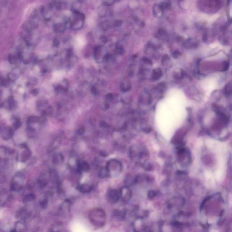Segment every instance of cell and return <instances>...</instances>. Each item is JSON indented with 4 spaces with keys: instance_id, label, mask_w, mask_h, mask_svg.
<instances>
[{
    "instance_id": "obj_1",
    "label": "cell",
    "mask_w": 232,
    "mask_h": 232,
    "mask_svg": "<svg viewBox=\"0 0 232 232\" xmlns=\"http://www.w3.org/2000/svg\"><path fill=\"white\" fill-rule=\"evenodd\" d=\"M89 219L94 226L97 228H101L105 225L106 214L102 209L95 208L89 214Z\"/></svg>"
},
{
    "instance_id": "obj_2",
    "label": "cell",
    "mask_w": 232,
    "mask_h": 232,
    "mask_svg": "<svg viewBox=\"0 0 232 232\" xmlns=\"http://www.w3.org/2000/svg\"><path fill=\"white\" fill-rule=\"evenodd\" d=\"M85 16L81 12H73L69 21V27L72 30H77L82 29L85 23Z\"/></svg>"
},
{
    "instance_id": "obj_3",
    "label": "cell",
    "mask_w": 232,
    "mask_h": 232,
    "mask_svg": "<svg viewBox=\"0 0 232 232\" xmlns=\"http://www.w3.org/2000/svg\"><path fill=\"white\" fill-rule=\"evenodd\" d=\"M107 170L109 176L115 177L120 174L122 170L121 163L116 160H111L107 164Z\"/></svg>"
},
{
    "instance_id": "obj_4",
    "label": "cell",
    "mask_w": 232,
    "mask_h": 232,
    "mask_svg": "<svg viewBox=\"0 0 232 232\" xmlns=\"http://www.w3.org/2000/svg\"><path fill=\"white\" fill-rule=\"evenodd\" d=\"M24 184V176L22 175H17L15 176L11 183V190L12 191H19L22 189Z\"/></svg>"
},
{
    "instance_id": "obj_5",
    "label": "cell",
    "mask_w": 232,
    "mask_h": 232,
    "mask_svg": "<svg viewBox=\"0 0 232 232\" xmlns=\"http://www.w3.org/2000/svg\"><path fill=\"white\" fill-rule=\"evenodd\" d=\"M120 198V191L117 190H111L107 194V199L111 203H115L118 201Z\"/></svg>"
},
{
    "instance_id": "obj_6",
    "label": "cell",
    "mask_w": 232,
    "mask_h": 232,
    "mask_svg": "<svg viewBox=\"0 0 232 232\" xmlns=\"http://www.w3.org/2000/svg\"><path fill=\"white\" fill-rule=\"evenodd\" d=\"M13 130L9 127H5L1 130V138L5 141H8L12 138Z\"/></svg>"
},
{
    "instance_id": "obj_7",
    "label": "cell",
    "mask_w": 232,
    "mask_h": 232,
    "mask_svg": "<svg viewBox=\"0 0 232 232\" xmlns=\"http://www.w3.org/2000/svg\"><path fill=\"white\" fill-rule=\"evenodd\" d=\"M23 147H24V150L19 156V159L22 162H24L30 158L31 156V152L26 145Z\"/></svg>"
},
{
    "instance_id": "obj_8",
    "label": "cell",
    "mask_w": 232,
    "mask_h": 232,
    "mask_svg": "<svg viewBox=\"0 0 232 232\" xmlns=\"http://www.w3.org/2000/svg\"><path fill=\"white\" fill-rule=\"evenodd\" d=\"M120 197H121L124 201H128L131 196V192L127 186L123 187L120 191Z\"/></svg>"
},
{
    "instance_id": "obj_9",
    "label": "cell",
    "mask_w": 232,
    "mask_h": 232,
    "mask_svg": "<svg viewBox=\"0 0 232 232\" xmlns=\"http://www.w3.org/2000/svg\"><path fill=\"white\" fill-rule=\"evenodd\" d=\"M53 7L51 4H49L43 7L42 12L43 16L46 19H51L52 15V9Z\"/></svg>"
},
{
    "instance_id": "obj_10",
    "label": "cell",
    "mask_w": 232,
    "mask_h": 232,
    "mask_svg": "<svg viewBox=\"0 0 232 232\" xmlns=\"http://www.w3.org/2000/svg\"><path fill=\"white\" fill-rule=\"evenodd\" d=\"M66 28V23H57L53 26L54 31L57 33H61L63 32Z\"/></svg>"
},
{
    "instance_id": "obj_11",
    "label": "cell",
    "mask_w": 232,
    "mask_h": 232,
    "mask_svg": "<svg viewBox=\"0 0 232 232\" xmlns=\"http://www.w3.org/2000/svg\"><path fill=\"white\" fill-rule=\"evenodd\" d=\"M8 151L7 148L3 146H0V164L5 163Z\"/></svg>"
},
{
    "instance_id": "obj_12",
    "label": "cell",
    "mask_w": 232,
    "mask_h": 232,
    "mask_svg": "<svg viewBox=\"0 0 232 232\" xmlns=\"http://www.w3.org/2000/svg\"><path fill=\"white\" fill-rule=\"evenodd\" d=\"M27 228V225L26 223L22 220H20L17 222L16 224L15 228L14 229L16 232L17 231H25Z\"/></svg>"
},
{
    "instance_id": "obj_13",
    "label": "cell",
    "mask_w": 232,
    "mask_h": 232,
    "mask_svg": "<svg viewBox=\"0 0 232 232\" xmlns=\"http://www.w3.org/2000/svg\"><path fill=\"white\" fill-rule=\"evenodd\" d=\"M78 171L80 172H85L89 170V165L85 162H80L78 163Z\"/></svg>"
},
{
    "instance_id": "obj_14",
    "label": "cell",
    "mask_w": 232,
    "mask_h": 232,
    "mask_svg": "<svg viewBox=\"0 0 232 232\" xmlns=\"http://www.w3.org/2000/svg\"><path fill=\"white\" fill-rule=\"evenodd\" d=\"M30 215V214L29 213V212L26 210H22L20 211L18 214H17L19 218H20L23 220L28 218Z\"/></svg>"
},
{
    "instance_id": "obj_15",
    "label": "cell",
    "mask_w": 232,
    "mask_h": 232,
    "mask_svg": "<svg viewBox=\"0 0 232 232\" xmlns=\"http://www.w3.org/2000/svg\"><path fill=\"white\" fill-rule=\"evenodd\" d=\"M78 190L82 193H88L90 192L92 190V187L88 185H80L78 186Z\"/></svg>"
},
{
    "instance_id": "obj_16",
    "label": "cell",
    "mask_w": 232,
    "mask_h": 232,
    "mask_svg": "<svg viewBox=\"0 0 232 232\" xmlns=\"http://www.w3.org/2000/svg\"><path fill=\"white\" fill-rule=\"evenodd\" d=\"M81 4L80 1H75L73 4L72 6V10L73 12H80Z\"/></svg>"
},
{
    "instance_id": "obj_17",
    "label": "cell",
    "mask_w": 232,
    "mask_h": 232,
    "mask_svg": "<svg viewBox=\"0 0 232 232\" xmlns=\"http://www.w3.org/2000/svg\"><path fill=\"white\" fill-rule=\"evenodd\" d=\"M162 75V71L160 69H156L153 73L152 79L154 80H158Z\"/></svg>"
},
{
    "instance_id": "obj_18",
    "label": "cell",
    "mask_w": 232,
    "mask_h": 232,
    "mask_svg": "<svg viewBox=\"0 0 232 232\" xmlns=\"http://www.w3.org/2000/svg\"><path fill=\"white\" fill-rule=\"evenodd\" d=\"M35 198H36V196L32 194H28L24 197V199H23V202L28 203V202H31V201H33Z\"/></svg>"
},
{
    "instance_id": "obj_19",
    "label": "cell",
    "mask_w": 232,
    "mask_h": 232,
    "mask_svg": "<svg viewBox=\"0 0 232 232\" xmlns=\"http://www.w3.org/2000/svg\"><path fill=\"white\" fill-rule=\"evenodd\" d=\"M99 176L101 178H105L109 176L106 168H102L99 171Z\"/></svg>"
},
{
    "instance_id": "obj_20",
    "label": "cell",
    "mask_w": 232,
    "mask_h": 232,
    "mask_svg": "<svg viewBox=\"0 0 232 232\" xmlns=\"http://www.w3.org/2000/svg\"><path fill=\"white\" fill-rule=\"evenodd\" d=\"M117 0H102V3L105 7H109L114 4Z\"/></svg>"
},
{
    "instance_id": "obj_21",
    "label": "cell",
    "mask_w": 232,
    "mask_h": 232,
    "mask_svg": "<svg viewBox=\"0 0 232 232\" xmlns=\"http://www.w3.org/2000/svg\"><path fill=\"white\" fill-rule=\"evenodd\" d=\"M231 91H232L231 84L230 83H229L225 87V89H224L225 94L226 95H229L231 94Z\"/></svg>"
},
{
    "instance_id": "obj_22",
    "label": "cell",
    "mask_w": 232,
    "mask_h": 232,
    "mask_svg": "<svg viewBox=\"0 0 232 232\" xmlns=\"http://www.w3.org/2000/svg\"><path fill=\"white\" fill-rule=\"evenodd\" d=\"M98 13L100 16L104 17L105 16L106 14V11L104 8H101L98 11Z\"/></svg>"
},
{
    "instance_id": "obj_23",
    "label": "cell",
    "mask_w": 232,
    "mask_h": 232,
    "mask_svg": "<svg viewBox=\"0 0 232 232\" xmlns=\"http://www.w3.org/2000/svg\"><path fill=\"white\" fill-rule=\"evenodd\" d=\"M40 205L41 206V208H45L48 205V200L46 199H45V200H43L42 201H41L40 203Z\"/></svg>"
},
{
    "instance_id": "obj_24",
    "label": "cell",
    "mask_w": 232,
    "mask_h": 232,
    "mask_svg": "<svg viewBox=\"0 0 232 232\" xmlns=\"http://www.w3.org/2000/svg\"><path fill=\"white\" fill-rule=\"evenodd\" d=\"M169 60H170V59H169V57H168V56L164 57V58L162 59V60L163 65H167V63L169 61Z\"/></svg>"
},
{
    "instance_id": "obj_25",
    "label": "cell",
    "mask_w": 232,
    "mask_h": 232,
    "mask_svg": "<svg viewBox=\"0 0 232 232\" xmlns=\"http://www.w3.org/2000/svg\"><path fill=\"white\" fill-rule=\"evenodd\" d=\"M21 121H20L19 120H17L14 123V127L17 129V128H19L21 126Z\"/></svg>"
},
{
    "instance_id": "obj_26",
    "label": "cell",
    "mask_w": 232,
    "mask_h": 232,
    "mask_svg": "<svg viewBox=\"0 0 232 232\" xmlns=\"http://www.w3.org/2000/svg\"><path fill=\"white\" fill-rule=\"evenodd\" d=\"M143 61H144L146 63H148V64H149V65H152V62L151 61H150V59H148L147 58H144L143 59Z\"/></svg>"
},
{
    "instance_id": "obj_27",
    "label": "cell",
    "mask_w": 232,
    "mask_h": 232,
    "mask_svg": "<svg viewBox=\"0 0 232 232\" xmlns=\"http://www.w3.org/2000/svg\"><path fill=\"white\" fill-rule=\"evenodd\" d=\"M84 132V128L82 127V128H80L79 131H78V134H79V135L83 134Z\"/></svg>"
},
{
    "instance_id": "obj_28",
    "label": "cell",
    "mask_w": 232,
    "mask_h": 232,
    "mask_svg": "<svg viewBox=\"0 0 232 232\" xmlns=\"http://www.w3.org/2000/svg\"><path fill=\"white\" fill-rule=\"evenodd\" d=\"M181 54H179V53L178 52H176V53H174L173 54V56L174 58H175V59H177V58H178L179 57V55H180Z\"/></svg>"
},
{
    "instance_id": "obj_29",
    "label": "cell",
    "mask_w": 232,
    "mask_h": 232,
    "mask_svg": "<svg viewBox=\"0 0 232 232\" xmlns=\"http://www.w3.org/2000/svg\"><path fill=\"white\" fill-rule=\"evenodd\" d=\"M112 97H113V96H112V95L111 94H109L107 96V98L109 99V100H110V99H112Z\"/></svg>"
}]
</instances>
